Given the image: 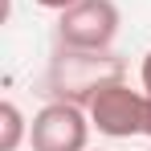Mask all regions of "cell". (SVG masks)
Returning <instances> with one entry per match:
<instances>
[{
    "label": "cell",
    "instance_id": "obj_4",
    "mask_svg": "<svg viewBox=\"0 0 151 151\" xmlns=\"http://www.w3.org/2000/svg\"><path fill=\"white\" fill-rule=\"evenodd\" d=\"M29 139V123L21 114V106L12 98L0 102V151H21V143Z\"/></svg>",
    "mask_w": 151,
    "mask_h": 151
},
{
    "label": "cell",
    "instance_id": "obj_5",
    "mask_svg": "<svg viewBox=\"0 0 151 151\" xmlns=\"http://www.w3.org/2000/svg\"><path fill=\"white\" fill-rule=\"evenodd\" d=\"M139 82H143V90L151 94V49H147V57H143V65H139Z\"/></svg>",
    "mask_w": 151,
    "mask_h": 151
},
{
    "label": "cell",
    "instance_id": "obj_8",
    "mask_svg": "<svg viewBox=\"0 0 151 151\" xmlns=\"http://www.w3.org/2000/svg\"><path fill=\"white\" fill-rule=\"evenodd\" d=\"M98 151H102V147H98Z\"/></svg>",
    "mask_w": 151,
    "mask_h": 151
},
{
    "label": "cell",
    "instance_id": "obj_9",
    "mask_svg": "<svg viewBox=\"0 0 151 151\" xmlns=\"http://www.w3.org/2000/svg\"><path fill=\"white\" fill-rule=\"evenodd\" d=\"M147 151H151V147H147Z\"/></svg>",
    "mask_w": 151,
    "mask_h": 151
},
{
    "label": "cell",
    "instance_id": "obj_7",
    "mask_svg": "<svg viewBox=\"0 0 151 151\" xmlns=\"http://www.w3.org/2000/svg\"><path fill=\"white\" fill-rule=\"evenodd\" d=\"M143 94H147V90H143ZM143 135L151 139V94H147V123H143Z\"/></svg>",
    "mask_w": 151,
    "mask_h": 151
},
{
    "label": "cell",
    "instance_id": "obj_1",
    "mask_svg": "<svg viewBox=\"0 0 151 151\" xmlns=\"http://www.w3.org/2000/svg\"><path fill=\"white\" fill-rule=\"evenodd\" d=\"M119 4L114 0H78L57 12V45L82 53H106L119 37Z\"/></svg>",
    "mask_w": 151,
    "mask_h": 151
},
{
    "label": "cell",
    "instance_id": "obj_3",
    "mask_svg": "<svg viewBox=\"0 0 151 151\" xmlns=\"http://www.w3.org/2000/svg\"><path fill=\"white\" fill-rule=\"evenodd\" d=\"M90 131H94V123H90L86 106L53 98L33 114L29 147L33 151H90Z\"/></svg>",
    "mask_w": 151,
    "mask_h": 151
},
{
    "label": "cell",
    "instance_id": "obj_2",
    "mask_svg": "<svg viewBox=\"0 0 151 151\" xmlns=\"http://www.w3.org/2000/svg\"><path fill=\"white\" fill-rule=\"evenodd\" d=\"M86 114L94 131L106 139H135V135H143V123H147V94L131 90L123 78H110L90 94Z\"/></svg>",
    "mask_w": 151,
    "mask_h": 151
},
{
    "label": "cell",
    "instance_id": "obj_6",
    "mask_svg": "<svg viewBox=\"0 0 151 151\" xmlns=\"http://www.w3.org/2000/svg\"><path fill=\"white\" fill-rule=\"evenodd\" d=\"M33 4H41V8H49V12H65V8L78 4V0H33Z\"/></svg>",
    "mask_w": 151,
    "mask_h": 151
}]
</instances>
